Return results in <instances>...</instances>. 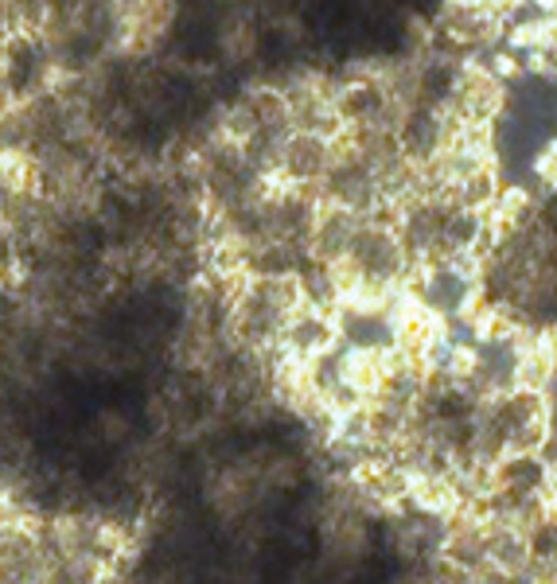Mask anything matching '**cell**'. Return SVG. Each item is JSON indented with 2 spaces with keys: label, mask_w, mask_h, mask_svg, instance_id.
Here are the masks:
<instances>
[{
  "label": "cell",
  "mask_w": 557,
  "mask_h": 584,
  "mask_svg": "<svg viewBox=\"0 0 557 584\" xmlns=\"http://www.w3.org/2000/svg\"><path fill=\"white\" fill-rule=\"evenodd\" d=\"M527 4L542 9V16H554V12H557V0H527Z\"/></svg>",
  "instance_id": "1"
}]
</instances>
